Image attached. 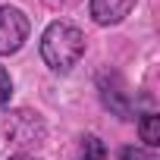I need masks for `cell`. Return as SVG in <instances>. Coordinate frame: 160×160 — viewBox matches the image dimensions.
Listing matches in <instances>:
<instances>
[{
  "label": "cell",
  "mask_w": 160,
  "mask_h": 160,
  "mask_svg": "<svg viewBox=\"0 0 160 160\" xmlns=\"http://www.w3.org/2000/svg\"><path fill=\"white\" fill-rule=\"evenodd\" d=\"M41 3H44L47 10H53V13H66V10L78 7V3H82V0H41Z\"/></svg>",
  "instance_id": "10"
},
{
  "label": "cell",
  "mask_w": 160,
  "mask_h": 160,
  "mask_svg": "<svg viewBox=\"0 0 160 160\" xmlns=\"http://www.w3.org/2000/svg\"><path fill=\"white\" fill-rule=\"evenodd\" d=\"M138 135H141V141H144V148H157L160 144V116L157 113H144V116H138Z\"/></svg>",
  "instance_id": "7"
},
{
  "label": "cell",
  "mask_w": 160,
  "mask_h": 160,
  "mask_svg": "<svg viewBox=\"0 0 160 160\" xmlns=\"http://www.w3.org/2000/svg\"><path fill=\"white\" fill-rule=\"evenodd\" d=\"M85 57V35L78 25L66 22V19H57L44 28L41 35V60L47 63L50 72H72L78 66V60Z\"/></svg>",
  "instance_id": "1"
},
{
  "label": "cell",
  "mask_w": 160,
  "mask_h": 160,
  "mask_svg": "<svg viewBox=\"0 0 160 160\" xmlns=\"http://www.w3.org/2000/svg\"><path fill=\"white\" fill-rule=\"evenodd\" d=\"M28 16L19 7H0V57L16 53L28 41Z\"/></svg>",
  "instance_id": "3"
},
{
  "label": "cell",
  "mask_w": 160,
  "mask_h": 160,
  "mask_svg": "<svg viewBox=\"0 0 160 160\" xmlns=\"http://www.w3.org/2000/svg\"><path fill=\"white\" fill-rule=\"evenodd\" d=\"M3 138L13 144V148H19V154H28V151H35V148H41L44 141H47V122H44V116L38 113V110H32V107H16V110H7V116H3Z\"/></svg>",
  "instance_id": "2"
},
{
  "label": "cell",
  "mask_w": 160,
  "mask_h": 160,
  "mask_svg": "<svg viewBox=\"0 0 160 160\" xmlns=\"http://www.w3.org/2000/svg\"><path fill=\"white\" fill-rule=\"evenodd\" d=\"M119 160H157V154L151 148H122Z\"/></svg>",
  "instance_id": "9"
},
{
  "label": "cell",
  "mask_w": 160,
  "mask_h": 160,
  "mask_svg": "<svg viewBox=\"0 0 160 160\" xmlns=\"http://www.w3.org/2000/svg\"><path fill=\"white\" fill-rule=\"evenodd\" d=\"M10 160H41V157H35V154H13Z\"/></svg>",
  "instance_id": "11"
},
{
  "label": "cell",
  "mask_w": 160,
  "mask_h": 160,
  "mask_svg": "<svg viewBox=\"0 0 160 160\" xmlns=\"http://www.w3.org/2000/svg\"><path fill=\"white\" fill-rule=\"evenodd\" d=\"M104 157H107V148L98 135H82L72 154V160H104Z\"/></svg>",
  "instance_id": "6"
},
{
  "label": "cell",
  "mask_w": 160,
  "mask_h": 160,
  "mask_svg": "<svg viewBox=\"0 0 160 160\" xmlns=\"http://www.w3.org/2000/svg\"><path fill=\"white\" fill-rule=\"evenodd\" d=\"M10 98H13V78H10V72L3 66H0V113L10 107Z\"/></svg>",
  "instance_id": "8"
},
{
  "label": "cell",
  "mask_w": 160,
  "mask_h": 160,
  "mask_svg": "<svg viewBox=\"0 0 160 160\" xmlns=\"http://www.w3.org/2000/svg\"><path fill=\"white\" fill-rule=\"evenodd\" d=\"M98 91H101V104H104L113 116H119V119H135V101H132V94L126 91V85H122L119 75L104 72V75L98 78Z\"/></svg>",
  "instance_id": "4"
},
{
  "label": "cell",
  "mask_w": 160,
  "mask_h": 160,
  "mask_svg": "<svg viewBox=\"0 0 160 160\" xmlns=\"http://www.w3.org/2000/svg\"><path fill=\"white\" fill-rule=\"evenodd\" d=\"M138 0H88V13L98 25H119Z\"/></svg>",
  "instance_id": "5"
}]
</instances>
